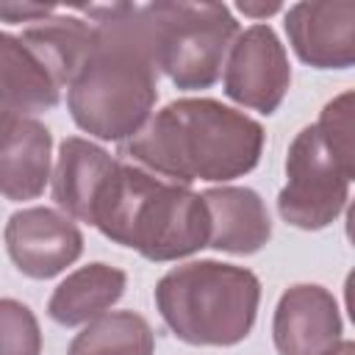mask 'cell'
Wrapping results in <instances>:
<instances>
[{
  "label": "cell",
  "mask_w": 355,
  "mask_h": 355,
  "mask_svg": "<svg viewBox=\"0 0 355 355\" xmlns=\"http://www.w3.org/2000/svg\"><path fill=\"white\" fill-rule=\"evenodd\" d=\"M92 225L150 261H175L211 241V214L202 194L119 161L94 202Z\"/></svg>",
  "instance_id": "obj_3"
},
{
  "label": "cell",
  "mask_w": 355,
  "mask_h": 355,
  "mask_svg": "<svg viewBox=\"0 0 355 355\" xmlns=\"http://www.w3.org/2000/svg\"><path fill=\"white\" fill-rule=\"evenodd\" d=\"M286 186L277 197L280 216L302 230L327 227L347 202V178L324 147L319 125L297 133L286 158Z\"/></svg>",
  "instance_id": "obj_6"
},
{
  "label": "cell",
  "mask_w": 355,
  "mask_h": 355,
  "mask_svg": "<svg viewBox=\"0 0 355 355\" xmlns=\"http://www.w3.org/2000/svg\"><path fill=\"white\" fill-rule=\"evenodd\" d=\"M272 336L280 355H327L341 336L333 294L313 283L291 286L275 308Z\"/></svg>",
  "instance_id": "obj_10"
},
{
  "label": "cell",
  "mask_w": 355,
  "mask_h": 355,
  "mask_svg": "<svg viewBox=\"0 0 355 355\" xmlns=\"http://www.w3.org/2000/svg\"><path fill=\"white\" fill-rule=\"evenodd\" d=\"M347 236H349V241L355 244V200H352V205H349V211H347Z\"/></svg>",
  "instance_id": "obj_24"
},
{
  "label": "cell",
  "mask_w": 355,
  "mask_h": 355,
  "mask_svg": "<svg viewBox=\"0 0 355 355\" xmlns=\"http://www.w3.org/2000/svg\"><path fill=\"white\" fill-rule=\"evenodd\" d=\"M319 130L327 153L347 180L355 178V89L333 97L319 116Z\"/></svg>",
  "instance_id": "obj_18"
},
{
  "label": "cell",
  "mask_w": 355,
  "mask_h": 355,
  "mask_svg": "<svg viewBox=\"0 0 355 355\" xmlns=\"http://www.w3.org/2000/svg\"><path fill=\"white\" fill-rule=\"evenodd\" d=\"M202 200L211 214V241L208 247L236 255L258 252L269 236L272 222L263 200L252 189L222 186L202 191Z\"/></svg>",
  "instance_id": "obj_14"
},
{
  "label": "cell",
  "mask_w": 355,
  "mask_h": 355,
  "mask_svg": "<svg viewBox=\"0 0 355 355\" xmlns=\"http://www.w3.org/2000/svg\"><path fill=\"white\" fill-rule=\"evenodd\" d=\"M155 338L144 316L133 311L103 313L69 344L67 355H153Z\"/></svg>",
  "instance_id": "obj_17"
},
{
  "label": "cell",
  "mask_w": 355,
  "mask_h": 355,
  "mask_svg": "<svg viewBox=\"0 0 355 355\" xmlns=\"http://www.w3.org/2000/svg\"><path fill=\"white\" fill-rule=\"evenodd\" d=\"M263 150V128L216 100H175L128 141L119 155L189 186L191 180H230L250 172Z\"/></svg>",
  "instance_id": "obj_2"
},
{
  "label": "cell",
  "mask_w": 355,
  "mask_h": 355,
  "mask_svg": "<svg viewBox=\"0 0 355 355\" xmlns=\"http://www.w3.org/2000/svg\"><path fill=\"white\" fill-rule=\"evenodd\" d=\"M94 47L69 86L75 125L103 141L133 139L158 97V67L150 50L141 6H89Z\"/></svg>",
  "instance_id": "obj_1"
},
{
  "label": "cell",
  "mask_w": 355,
  "mask_h": 355,
  "mask_svg": "<svg viewBox=\"0 0 355 355\" xmlns=\"http://www.w3.org/2000/svg\"><path fill=\"white\" fill-rule=\"evenodd\" d=\"M6 247L17 269L47 280L64 272L83 252V236L72 219L53 208H25L6 225Z\"/></svg>",
  "instance_id": "obj_8"
},
{
  "label": "cell",
  "mask_w": 355,
  "mask_h": 355,
  "mask_svg": "<svg viewBox=\"0 0 355 355\" xmlns=\"http://www.w3.org/2000/svg\"><path fill=\"white\" fill-rule=\"evenodd\" d=\"M116 166V158H111L103 147L69 136L61 141L58 164L53 172V200L58 208H64L69 216L89 222L94 216V202L111 178Z\"/></svg>",
  "instance_id": "obj_13"
},
{
  "label": "cell",
  "mask_w": 355,
  "mask_h": 355,
  "mask_svg": "<svg viewBox=\"0 0 355 355\" xmlns=\"http://www.w3.org/2000/svg\"><path fill=\"white\" fill-rule=\"evenodd\" d=\"M239 8H241L244 14H255V17H263V14H272V11H277L280 6H277V3H269V6H250V3H239Z\"/></svg>",
  "instance_id": "obj_22"
},
{
  "label": "cell",
  "mask_w": 355,
  "mask_h": 355,
  "mask_svg": "<svg viewBox=\"0 0 355 355\" xmlns=\"http://www.w3.org/2000/svg\"><path fill=\"white\" fill-rule=\"evenodd\" d=\"M125 291V272L108 263H89L67 275L47 302V313L67 327L100 319Z\"/></svg>",
  "instance_id": "obj_15"
},
{
  "label": "cell",
  "mask_w": 355,
  "mask_h": 355,
  "mask_svg": "<svg viewBox=\"0 0 355 355\" xmlns=\"http://www.w3.org/2000/svg\"><path fill=\"white\" fill-rule=\"evenodd\" d=\"M294 53L319 69L355 67V0H308L286 14Z\"/></svg>",
  "instance_id": "obj_9"
},
{
  "label": "cell",
  "mask_w": 355,
  "mask_h": 355,
  "mask_svg": "<svg viewBox=\"0 0 355 355\" xmlns=\"http://www.w3.org/2000/svg\"><path fill=\"white\" fill-rule=\"evenodd\" d=\"M61 83L50 67L22 44V39L0 36V116H31L50 111L61 97Z\"/></svg>",
  "instance_id": "obj_12"
},
{
  "label": "cell",
  "mask_w": 355,
  "mask_h": 355,
  "mask_svg": "<svg viewBox=\"0 0 355 355\" xmlns=\"http://www.w3.org/2000/svg\"><path fill=\"white\" fill-rule=\"evenodd\" d=\"M291 83V69L283 44L269 25H252L239 33L227 67L225 94L247 108L272 114Z\"/></svg>",
  "instance_id": "obj_7"
},
{
  "label": "cell",
  "mask_w": 355,
  "mask_h": 355,
  "mask_svg": "<svg viewBox=\"0 0 355 355\" xmlns=\"http://www.w3.org/2000/svg\"><path fill=\"white\" fill-rule=\"evenodd\" d=\"M19 39L50 67L58 83L69 89L94 47V25L78 17H44L39 25L22 31Z\"/></svg>",
  "instance_id": "obj_16"
},
{
  "label": "cell",
  "mask_w": 355,
  "mask_h": 355,
  "mask_svg": "<svg viewBox=\"0 0 355 355\" xmlns=\"http://www.w3.org/2000/svg\"><path fill=\"white\" fill-rule=\"evenodd\" d=\"M0 341H3V355H39L42 349V336L36 316L31 313L28 305L17 300H3L0 302Z\"/></svg>",
  "instance_id": "obj_19"
},
{
  "label": "cell",
  "mask_w": 355,
  "mask_h": 355,
  "mask_svg": "<svg viewBox=\"0 0 355 355\" xmlns=\"http://www.w3.org/2000/svg\"><path fill=\"white\" fill-rule=\"evenodd\" d=\"M155 67L178 89H208L222 72L239 25L222 3H150L141 6Z\"/></svg>",
  "instance_id": "obj_5"
},
{
  "label": "cell",
  "mask_w": 355,
  "mask_h": 355,
  "mask_svg": "<svg viewBox=\"0 0 355 355\" xmlns=\"http://www.w3.org/2000/svg\"><path fill=\"white\" fill-rule=\"evenodd\" d=\"M0 186L8 200H33L50 178V130L31 116H0Z\"/></svg>",
  "instance_id": "obj_11"
},
{
  "label": "cell",
  "mask_w": 355,
  "mask_h": 355,
  "mask_svg": "<svg viewBox=\"0 0 355 355\" xmlns=\"http://www.w3.org/2000/svg\"><path fill=\"white\" fill-rule=\"evenodd\" d=\"M53 8L47 6H19V3H0V17L6 22H19V19H44L50 17Z\"/></svg>",
  "instance_id": "obj_20"
},
{
  "label": "cell",
  "mask_w": 355,
  "mask_h": 355,
  "mask_svg": "<svg viewBox=\"0 0 355 355\" xmlns=\"http://www.w3.org/2000/svg\"><path fill=\"white\" fill-rule=\"evenodd\" d=\"M261 300L258 277L233 263L191 261L166 272L155 305L169 330L186 344L230 347L252 330Z\"/></svg>",
  "instance_id": "obj_4"
},
{
  "label": "cell",
  "mask_w": 355,
  "mask_h": 355,
  "mask_svg": "<svg viewBox=\"0 0 355 355\" xmlns=\"http://www.w3.org/2000/svg\"><path fill=\"white\" fill-rule=\"evenodd\" d=\"M327 355H355V341H338Z\"/></svg>",
  "instance_id": "obj_23"
},
{
  "label": "cell",
  "mask_w": 355,
  "mask_h": 355,
  "mask_svg": "<svg viewBox=\"0 0 355 355\" xmlns=\"http://www.w3.org/2000/svg\"><path fill=\"white\" fill-rule=\"evenodd\" d=\"M344 300H347V311H349V319L355 322V269L347 275V283H344Z\"/></svg>",
  "instance_id": "obj_21"
}]
</instances>
